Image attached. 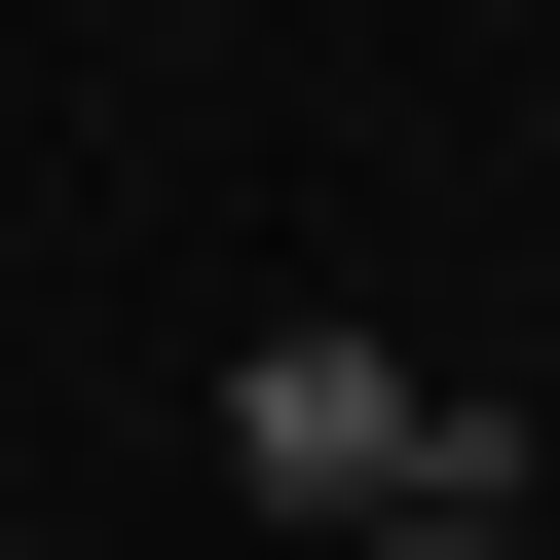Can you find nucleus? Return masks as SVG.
Returning <instances> with one entry per match:
<instances>
[{"label": "nucleus", "mask_w": 560, "mask_h": 560, "mask_svg": "<svg viewBox=\"0 0 560 560\" xmlns=\"http://www.w3.org/2000/svg\"><path fill=\"white\" fill-rule=\"evenodd\" d=\"M224 486H261V523H411V486H448V374L337 337V300H300V337H224Z\"/></svg>", "instance_id": "1"}, {"label": "nucleus", "mask_w": 560, "mask_h": 560, "mask_svg": "<svg viewBox=\"0 0 560 560\" xmlns=\"http://www.w3.org/2000/svg\"><path fill=\"white\" fill-rule=\"evenodd\" d=\"M374 560H523V411H486V374H448V486H411Z\"/></svg>", "instance_id": "2"}, {"label": "nucleus", "mask_w": 560, "mask_h": 560, "mask_svg": "<svg viewBox=\"0 0 560 560\" xmlns=\"http://www.w3.org/2000/svg\"><path fill=\"white\" fill-rule=\"evenodd\" d=\"M0 560H38V523H0Z\"/></svg>", "instance_id": "3"}]
</instances>
